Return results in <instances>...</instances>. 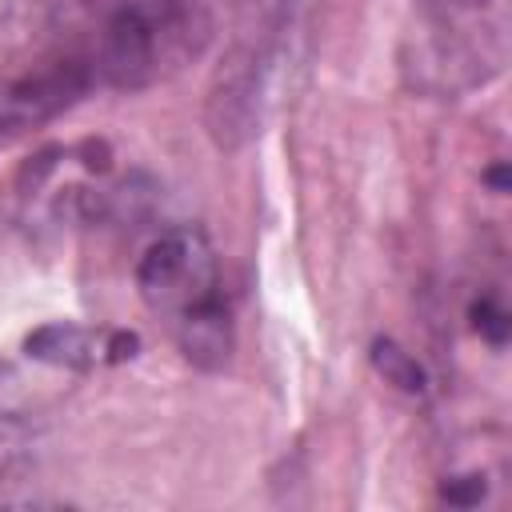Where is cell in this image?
Returning a JSON list of instances; mask_svg holds the SVG:
<instances>
[{
    "label": "cell",
    "instance_id": "obj_6",
    "mask_svg": "<svg viewBox=\"0 0 512 512\" xmlns=\"http://www.w3.org/2000/svg\"><path fill=\"white\" fill-rule=\"evenodd\" d=\"M28 356L44 360V364H60V368H92L96 360H124L136 356V336L132 332H112V336H96L88 328L76 324H44L24 340Z\"/></svg>",
    "mask_w": 512,
    "mask_h": 512
},
{
    "label": "cell",
    "instance_id": "obj_4",
    "mask_svg": "<svg viewBox=\"0 0 512 512\" xmlns=\"http://www.w3.org/2000/svg\"><path fill=\"white\" fill-rule=\"evenodd\" d=\"M172 24L168 4L152 0H124L112 8V16L100 28V48H96V72L112 88H144L160 72L164 56V28Z\"/></svg>",
    "mask_w": 512,
    "mask_h": 512
},
{
    "label": "cell",
    "instance_id": "obj_7",
    "mask_svg": "<svg viewBox=\"0 0 512 512\" xmlns=\"http://www.w3.org/2000/svg\"><path fill=\"white\" fill-rule=\"evenodd\" d=\"M372 368L388 380V384H396L400 392H408V396H420L424 388H428V376H424V368L396 344V340H372Z\"/></svg>",
    "mask_w": 512,
    "mask_h": 512
},
{
    "label": "cell",
    "instance_id": "obj_3",
    "mask_svg": "<svg viewBox=\"0 0 512 512\" xmlns=\"http://www.w3.org/2000/svg\"><path fill=\"white\" fill-rule=\"evenodd\" d=\"M480 8L484 0H424L404 56L412 84L436 96H456L484 80L480 64L500 68L496 28L480 20Z\"/></svg>",
    "mask_w": 512,
    "mask_h": 512
},
{
    "label": "cell",
    "instance_id": "obj_10",
    "mask_svg": "<svg viewBox=\"0 0 512 512\" xmlns=\"http://www.w3.org/2000/svg\"><path fill=\"white\" fill-rule=\"evenodd\" d=\"M488 180H492V184L504 192V188H508V172H504V164H500V168H492V172H488Z\"/></svg>",
    "mask_w": 512,
    "mask_h": 512
},
{
    "label": "cell",
    "instance_id": "obj_9",
    "mask_svg": "<svg viewBox=\"0 0 512 512\" xmlns=\"http://www.w3.org/2000/svg\"><path fill=\"white\" fill-rule=\"evenodd\" d=\"M440 496H444L448 504H456V508H472V504H480V500H484V480H480V476L448 480V484L440 488Z\"/></svg>",
    "mask_w": 512,
    "mask_h": 512
},
{
    "label": "cell",
    "instance_id": "obj_1",
    "mask_svg": "<svg viewBox=\"0 0 512 512\" xmlns=\"http://www.w3.org/2000/svg\"><path fill=\"white\" fill-rule=\"evenodd\" d=\"M136 288L148 312L168 324L180 356L192 368L200 372L228 368L236 332L212 244L200 228L160 232L136 264Z\"/></svg>",
    "mask_w": 512,
    "mask_h": 512
},
{
    "label": "cell",
    "instance_id": "obj_5",
    "mask_svg": "<svg viewBox=\"0 0 512 512\" xmlns=\"http://www.w3.org/2000/svg\"><path fill=\"white\" fill-rule=\"evenodd\" d=\"M92 76L80 60H60L52 68H40L36 76H24L0 92V148L20 140L24 132L56 120L64 108H72L88 92Z\"/></svg>",
    "mask_w": 512,
    "mask_h": 512
},
{
    "label": "cell",
    "instance_id": "obj_2",
    "mask_svg": "<svg viewBox=\"0 0 512 512\" xmlns=\"http://www.w3.org/2000/svg\"><path fill=\"white\" fill-rule=\"evenodd\" d=\"M280 24H284L280 0H252L244 24L236 28L232 44L224 48L212 72L204 124L212 144L224 152L244 148L260 124V104H264V84H268Z\"/></svg>",
    "mask_w": 512,
    "mask_h": 512
},
{
    "label": "cell",
    "instance_id": "obj_8",
    "mask_svg": "<svg viewBox=\"0 0 512 512\" xmlns=\"http://www.w3.org/2000/svg\"><path fill=\"white\" fill-rule=\"evenodd\" d=\"M472 324H476V332L488 336L492 344H504V340H508V312H504L492 296H484V300L472 304Z\"/></svg>",
    "mask_w": 512,
    "mask_h": 512
}]
</instances>
